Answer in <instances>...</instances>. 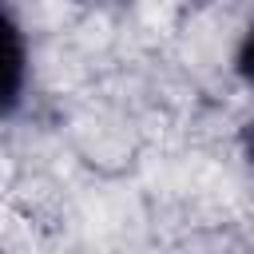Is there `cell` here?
Wrapping results in <instances>:
<instances>
[{
  "label": "cell",
  "mask_w": 254,
  "mask_h": 254,
  "mask_svg": "<svg viewBox=\"0 0 254 254\" xmlns=\"http://www.w3.org/2000/svg\"><path fill=\"white\" fill-rule=\"evenodd\" d=\"M238 71H242V79L254 87V24H250V32H246V40H242V48H238Z\"/></svg>",
  "instance_id": "6da1fadb"
},
{
  "label": "cell",
  "mask_w": 254,
  "mask_h": 254,
  "mask_svg": "<svg viewBox=\"0 0 254 254\" xmlns=\"http://www.w3.org/2000/svg\"><path fill=\"white\" fill-rule=\"evenodd\" d=\"M246 155H250V163H254V127L246 131Z\"/></svg>",
  "instance_id": "7a4b0ae2"
}]
</instances>
